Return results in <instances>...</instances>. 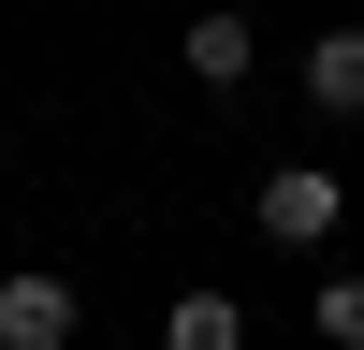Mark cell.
Returning a JSON list of instances; mask_svg holds the SVG:
<instances>
[{"mask_svg":"<svg viewBox=\"0 0 364 350\" xmlns=\"http://www.w3.org/2000/svg\"><path fill=\"white\" fill-rule=\"evenodd\" d=\"M306 102L321 117H364V29H321L306 44Z\"/></svg>","mask_w":364,"mask_h":350,"instance_id":"5","label":"cell"},{"mask_svg":"<svg viewBox=\"0 0 364 350\" xmlns=\"http://www.w3.org/2000/svg\"><path fill=\"white\" fill-rule=\"evenodd\" d=\"M321 350H364V277H321Z\"/></svg>","mask_w":364,"mask_h":350,"instance_id":"6","label":"cell"},{"mask_svg":"<svg viewBox=\"0 0 364 350\" xmlns=\"http://www.w3.org/2000/svg\"><path fill=\"white\" fill-rule=\"evenodd\" d=\"M175 58H190V88H248V73H262V29L233 15V0H204V15L175 29Z\"/></svg>","mask_w":364,"mask_h":350,"instance_id":"3","label":"cell"},{"mask_svg":"<svg viewBox=\"0 0 364 350\" xmlns=\"http://www.w3.org/2000/svg\"><path fill=\"white\" fill-rule=\"evenodd\" d=\"M73 336H87L73 277H0V350H73Z\"/></svg>","mask_w":364,"mask_h":350,"instance_id":"2","label":"cell"},{"mask_svg":"<svg viewBox=\"0 0 364 350\" xmlns=\"http://www.w3.org/2000/svg\"><path fill=\"white\" fill-rule=\"evenodd\" d=\"M161 350H248V307H233V292H175V307H161Z\"/></svg>","mask_w":364,"mask_h":350,"instance_id":"4","label":"cell"},{"mask_svg":"<svg viewBox=\"0 0 364 350\" xmlns=\"http://www.w3.org/2000/svg\"><path fill=\"white\" fill-rule=\"evenodd\" d=\"M336 219H350V190L321 161H262V233L277 248H336Z\"/></svg>","mask_w":364,"mask_h":350,"instance_id":"1","label":"cell"}]
</instances>
